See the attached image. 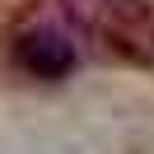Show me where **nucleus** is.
<instances>
[{"label": "nucleus", "mask_w": 154, "mask_h": 154, "mask_svg": "<svg viewBox=\"0 0 154 154\" xmlns=\"http://www.w3.org/2000/svg\"><path fill=\"white\" fill-rule=\"evenodd\" d=\"M84 33L126 56H154V10L145 0H61Z\"/></svg>", "instance_id": "obj_1"}, {"label": "nucleus", "mask_w": 154, "mask_h": 154, "mask_svg": "<svg viewBox=\"0 0 154 154\" xmlns=\"http://www.w3.org/2000/svg\"><path fill=\"white\" fill-rule=\"evenodd\" d=\"M14 56H19V66L28 70V75H38V79H61V75L75 70V47H70L61 33H28Z\"/></svg>", "instance_id": "obj_2"}]
</instances>
